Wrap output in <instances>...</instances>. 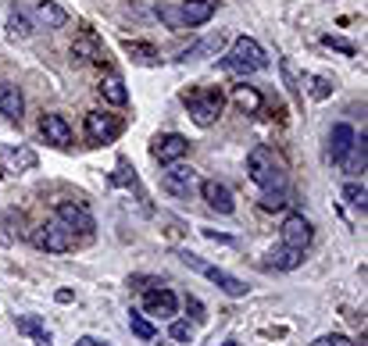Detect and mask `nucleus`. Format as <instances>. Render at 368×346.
Wrapping results in <instances>:
<instances>
[{
	"label": "nucleus",
	"instance_id": "nucleus-25",
	"mask_svg": "<svg viewBox=\"0 0 368 346\" xmlns=\"http://www.w3.org/2000/svg\"><path fill=\"white\" fill-rule=\"evenodd\" d=\"M8 36L11 39H29L32 36V22L25 18L22 8H11V15H8Z\"/></svg>",
	"mask_w": 368,
	"mask_h": 346
},
{
	"label": "nucleus",
	"instance_id": "nucleus-38",
	"mask_svg": "<svg viewBox=\"0 0 368 346\" xmlns=\"http://www.w3.org/2000/svg\"><path fill=\"white\" fill-rule=\"evenodd\" d=\"M186 307H190V314H193L197 321H204V318H207V314H204V304H200L197 297H190V300H186Z\"/></svg>",
	"mask_w": 368,
	"mask_h": 346
},
{
	"label": "nucleus",
	"instance_id": "nucleus-9",
	"mask_svg": "<svg viewBox=\"0 0 368 346\" xmlns=\"http://www.w3.org/2000/svg\"><path fill=\"white\" fill-rule=\"evenodd\" d=\"M200 197L207 200V207L219 211V214H233V211H236L233 190H229L226 183H219V179H204V183H200Z\"/></svg>",
	"mask_w": 368,
	"mask_h": 346
},
{
	"label": "nucleus",
	"instance_id": "nucleus-17",
	"mask_svg": "<svg viewBox=\"0 0 368 346\" xmlns=\"http://www.w3.org/2000/svg\"><path fill=\"white\" fill-rule=\"evenodd\" d=\"M22 111H25L22 89L15 82H0V114H8L11 122H22Z\"/></svg>",
	"mask_w": 368,
	"mask_h": 346
},
{
	"label": "nucleus",
	"instance_id": "nucleus-33",
	"mask_svg": "<svg viewBox=\"0 0 368 346\" xmlns=\"http://www.w3.org/2000/svg\"><path fill=\"white\" fill-rule=\"evenodd\" d=\"M307 93H311V100H326V97L333 93V79H329V75H314Z\"/></svg>",
	"mask_w": 368,
	"mask_h": 346
},
{
	"label": "nucleus",
	"instance_id": "nucleus-31",
	"mask_svg": "<svg viewBox=\"0 0 368 346\" xmlns=\"http://www.w3.org/2000/svg\"><path fill=\"white\" fill-rule=\"evenodd\" d=\"M157 18H161L172 32H183L186 29V22H183V11L179 8H172V4H161V8H157Z\"/></svg>",
	"mask_w": 368,
	"mask_h": 346
},
{
	"label": "nucleus",
	"instance_id": "nucleus-23",
	"mask_svg": "<svg viewBox=\"0 0 368 346\" xmlns=\"http://www.w3.org/2000/svg\"><path fill=\"white\" fill-rule=\"evenodd\" d=\"M269 264L272 268H279V271H297L300 264H304V250H293V247H279V250H272L269 254Z\"/></svg>",
	"mask_w": 368,
	"mask_h": 346
},
{
	"label": "nucleus",
	"instance_id": "nucleus-20",
	"mask_svg": "<svg viewBox=\"0 0 368 346\" xmlns=\"http://www.w3.org/2000/svg\"><path fill=\"white\" fill-rule=\"evenodd\" d=\"M36 18L47 29H65L68 25V11L61 4H54V0H39V4H36Z\"/></svg>",
	"mask_w": 368,
	"mask_h": 346
},
{
	"label": "nucleus",
	"instance_id": "nucleus-3",
	"mask_svg": "<svg viewBox=\"0 0 368 346\" xmlns=\"http://www.w3.org/2000/svg\"><path fill=\"white\" fill-rule=\"evenodd\" d=\"M176 257H179L186 268H193V271L207 275V278H211L226 297H247V282H243V278H236V275H229V271H222V268H215V264L200 261V257H197V254H190V250H179Z\"/></svg>",
	"mask_w": 368,
	"mask_h": 346
},
{
	"label": "nucleus",
	"instance_id": "nucleus-35",
	"mask_svg": "<svg viewBox=\"0 0 368 346\" xmlns=\"http://www.w3.org/2000/svg\"><path fill=\"white\" fill-rule=\"evenodd\" d=\"M168 335H172L176 342H193V325H190V321H172Z\"/></svg>",
	"mask_w": 368,
	"mask_h": 346
},
{
	"label": "nucleus",
	"instance_id": "nucleus-16",
	"mask_svg": "<svg viewBox=\"0 0 368 346\" xmlns=\"http://www.w3.org/2000/svg\"><path fill=\"white\" fill-rule=\"evenodd\" d=\"M100 57H104V47H100V39L93 32H82L72 43V61L75 65H93V61H100Z\"/></svg>",
	"mask_w": 368,
	"mask_h": 346
},
{
	"label": "nucleus",
	"instance_id": "nucleus-28",
	"mask_svg": "<svg viewBox=\"0 0 368 346\" xmlns=\"http://www.w3.org/2000/svg\"><path fill=\"white\" fill-rule=\"evenodd\" d=\"M233 100H236V107H240V111H247V114L261 111V93H257L254 86H236Z\"/></svg>",
	"mask_w": 368,
	"mask_h": 346
},
{
	"label": "nucleus",
	"instance_id": "nucleus-29",
	"mask_svg": "<svg viewBox=\"0 0 368 346\" xmlns=\"http://www.w3.org/2000/svg\"><path fill=\"white\" fill-rule=\"evenodd\" d=\"M129 328H133V335H140L143 342H150V339L157 335V328L147 321V314H143V311H129Z\"/></svg>",
	"mask_w": 368,
	"mask_h": 346
},
{
	"label": "nucleus",
	"instance_id": "nucleus-39",
	"mask_svg": "<svg viewBox=\"0 0 368 346\" xmlns=\"http://www.w3.org/2000/svg\"><path fill=\"white\" fill-rule=\"evenodd\" d=\"M75 346H108V342H100V339H93V335H79Z\"/></svg>",
	"mask_w": 368,
	"mask_h": 346
},
{
	"label": "nucleus",
	"instance_id": "nucleus-1",
	"mask_svg": "<svg viewBox=\"0 0 368 346\" xmlns=\"http://www.w3.org/2000/svg\"><path fill=\"white\" fill-rule=\"evenodd\" d=\"M247 175L254 186H261V193H286V171L269 147H254L247 154Z\"/></svg>",
	"mask_w": 368,
	"mask_h": 346
},
{
	"label": "nucleus",
	"instance_id": "nucleus-27",
	"mask_svg": "<svg viewBox=\"0 0 368 346\" xmlns=\"http://www.w3.org/2000/svg\"><path fill=\"white\" fill-rule=\"evenodd\" d=\"M364 154H368V140H364V132H361V136H354V143H350L343 164H347L350 171H364Z\"/></svg>",
	"mask_w": 368,
	"mask_h": 346
},
{
	"label": "nucleus",
	"instance_id": "nucleus-26",
	"mask_svg": "<svg viewBox=\"0 0 368 346\" xmlns=\"http://www.w3.org/2000/svg\"><path fill=\"white\" fill-rule=\"evenodd\" d=\"M125 54L133 57V61H140V65H157V61H161V57H157V47L136 43V39H125Z\"/></svg>",
	"mask_w": 368,
	"mask_h": 346
},
{
	"label": "nucleus",
	"instance_id": "nucleus-37",
	"mask_svg": "<svg viewBox=\"0 0 368 346\" xmlns=\"http://www.w3.org/2000/svg\"><path fill=\"white\" fill-rule=\"evenodd\" d=\"M311 346H354L347 335H340V332H333V335H322V339H314Z\"/></svg>",
	"mask_w": 368,
	"mask_h": 346
},
{
	"label": "nucleus",
	"instance_id": "nucleus-14",
	"mask_svg": "<svg viewBox=\"0 0 368 346\" xmlns=\"http://www.w3.org/2000/svg\"><path fill=\"white\" fill-rule=\"evenodd\" d=\"M39 132L47 136V143H54V147H68L72 143V125L61 118V114H43Z\"/></svg>",
	"mask_w": 368,
	"mask_h": 346
},
{
	"label": "nucleus",
	"instance_id": "nucleus-2",
	"mask_svg": "<svg viewBox=\"0 0 368 346\" xmlns=\"http://www.w3.org/2000/svg\"><path fill=\"white\" fill-rule=\"evenodd\" d=\"M222 68H226V72H233V75H250V72L269 68V54L261 50V43H257V39L240 36V39L229 47V54L222 57Z\"/></svg>",
	"mask_w": 368,
	"mask_h": 346
},
{
	"label": "nucleus",
	"instance_id": "nucleus-5",
	"mask_svg": "<svg viewBox=\"0 0 368 346\" xmlns=\"http://www.w3.org/2000/svg\"><path fill=\"white\" fill-rule=\"evenodd\" d=\"M222 93L219 89H207V93H193V97H186V111H190V118L200 125V129H207V125H215L219 122V114H222Z\"/></svg>",
	"mask_w": 368,
	"mask_h": 346
},
{
	"label": "nucleus",
	"instance_id": "nucleus-22",
	"mask_svg": "<svg viewBox=\"0 0 368 346\" xmlns=\"http://www.w3.org/2000/svg\"><path fill=\"white\" fill-rule=\"evenodd\" d=\"M100 97L108 100V104H115V107H125L129 104V89H125V82L118 75H104L100 79Z\"/></svg>",
	"mask_w": 368,
	"mask_h": 346
},
{
	"label": "nucleus",
	"instance_id": "nucleus-36",
	"mask_svg": "<svg viewBox=\"0 0 368 346\" xmlns=\"http://www.w3.org/2000/svg\"><path fill=\"white\" fill-rule=\"evenodd\" d=\"M290 200H286V193H261V207L265 211H283Z\"/></svg>",
	"mask_w": 368,
	"mask_h": 346
},
{
	"label": "nucleus",
	"instance_id": "nucleus-32",
	"mask_svg": "<svg viewBox=\"0 0 368 346\" xmlns=\"http://www.w3.org/2000/svg\"><path fill=\"white\" fill-rule=\"evenodd\" d=\"M279 72H283V79H286L290 93H293V97H304V86H300V79H297V68H293L290 57H283V61H279Z\"/></svg>",
	"mask_w": 368,
	"mask_h": 346
},
{
	"label": "nucleus",
	"instance_id": "nucleus-10",
	"mask_svg": "<svg viewBox=\"0 0 368 346\" xmlns=\"http://www.w3.org/2000/svg\"><path fill=\"white\" fill-rule=\"evenodd\" d=\"M311 240H314V228H311V221H307L304 214H290V218L283 221V243H286V247L307 250Z\"/></svg>",
	"mask_w": 368,
	"mask_h": 346
},
{
	"label": "nucleus",
	"instance_id": "nucleus-24",
	"mask_svg": "<svg viewBox=\"0 0 368 346\" xmlns=\"http://www.w3.org/2000/svg\"><path fill=\"white\" fill-rule=\"evenodd\" d=\"M111 183H115V186H125V190H133V193H136V200L143 204V211H150V204H147V193L140 190V179H136L133 171H129V161H118V171L111 175Z\"/></svg>",
	"mask_w": 368,
	"mask_h": 346
},
{
	"label": "nucleus",
	"instance_id": "nucleus-18",
	"mask_svg": "<svg viewBox=\"0 0 368 346\" xmlns=\"http://www.w3.org/2000/svg\"><path fill=\"white\" fill-rule=\"evenodd\" d=\"M179 11H183L186 29H193V25H204V22L215 18V0H186Z\"/></svg>",
	"mask_w": 368,
	"mask_h": 346
},
{
	"label": "nucleus",
	"instance_id": "nucleus-21",
	"mask_svg": "<svg viewBox=\"0 0 368 346\" xmlns=\"http://www.w3.org/2000/svg\"><path fill=\"white\" fill-rule=\"evenodd\" d=\"M15 325H18V332L29 335L36 346H50V332H47V325H43L36 314H22V318H15Z\"/></svg>",
	"mask_w": 368,
	"mask_h": 346
},
{
	"label": "nucleus",
	"instance_id": "nucleus-40",
	"mask_svg": "<svg viewBox=\"0 0 368 346\" xmlns=\"http://www.w3.org/2000/svg\"><path fill=\"white\" fill-rule=\"evenodd\" d=\"M219 346H240V342H219Z\"/></svg>",
	"mask_w": 368,
	"mask_h": 346
},
{
	"label": "nucleus",
	"instance_id": "nucleus-34",
	"mask_svg": "<svg viewBox=\"0 0 368 346\" xmlns=\"http://www.w3.org/2000/svg\"><path fill=\"white\" fill-rule=\"evenodd\" d=\"M322 43H326L329 50H340V54H347V57H354V54H357V47H354L350 39H343V36H322Z\"/></svg>",
	"mask_w": 368,
	"mask_h": 346
},
{
	"label": "nucleus",
	"instance_id": "nucleus-6",
	"mask_svg": "<svg viewBox=\"0 0 368 346\" xmlns=\"http://www.w3.org/2000/svg\"><path fill=\"white\" fill-rule=\"evenodd\" d=\"M168 171L161 175V190L168 193V197H179V200H186V197H193V190H197V171L193 168H186V164H165Z\"/></svg>",
	"mask_w": 368,
	"mask_h": 346
},
{
	"label": "nucleus",
	"instance_id": "nucleus-19",
	"mask_svg": "<svg viewBox=\"0 0 368 346\" xmlns=\"http://www.w3.org/2000/svg\"><path fill=\"white\" fill-rule=\"evenodd\" d=\"M350 143H354V129L350 125H333V132H329V161L333 164H343V157H347V150H350Z\"/></svg>",
	"mask_w": 368,
	"mask_h": 346
},
{
	"label": "nucleus",
	"instance_id": "nucleus-8",
	"mask_svg": "<svg viewBox=\"0 0 368 346\" xmlns=\"http://www.w3.org/2000/svg\"><path fill=\"white\" fill-rule=\"evenodd\" d=\"M122 132V122L115 114H104V111H90L86 114V140L90 143H111Z\"/></svg>",
	"mask_w": 368,
	"mask_h": 346
},
{
	"label": "nucleus",
	"instance_id": "nucleus-12",
	"mask_svg": "<svg viewBox=\"0 0 368 346\" xmlns=\"http://www.w3.org/2000/svg\"><path fill=\"white\" fill-rule=\"evenodd\" d=\"M186 154H190V140L179 136V132H168V136H161V140L154 143L157 164H176V161H183Z\"/></svg>",
	"mask_w": 368,
	"mask_h": 346
},
{
	"label": "nucleus",
	"instance_id": "nucleus-30",
	"mask_svg": "<svg viewBox=\"0 0 368 346\" xmlns=\"http://www.w3.org/2000/svg\"><path fill=\"white\" fill-rule=\"evenodd\" d=\"M343 200L364 214V207H368V190H364V183H347V186H343Z\"/></svg>",
	"mask_w": 368,
	"mask_h": 346
},
{
	"label": "nucleus",
	"instance_id": "nucleus-7",
	"mask_svg": "<svg viewBox=\"0 0 368 346\" xmlns=\"http://www.w3.org/2000/svg\"><path fill=\"white\" fill-rule=\"evenodd\" d=\"M58 221L68 228V233H79V236H93V228H97L93 214L82 204H72V200H61L58 204Z\"/></svg>",
	"mask_w": 368,
	"mask_h": 346
},
{
	"label": "nucleus",
	"instance_id": "nucleus-15",
	"mask_svg": "<svg viewBox=\"0 0 368 346\" xmlns=\"http://www.w3.org/2000/svg\"><path fill=\"white\" fill-rule=\"evenodd\" d=\"M222 47H226V36H222V32H215V36H207V39H200V43L186 47V50L179 54V61H204V57H219V54H222Z\"/></svg>",
	"mask_w": 368,
	"mask_h": 346
},
{
	"label": "nucleus",
	"instance_id": "nucleus-13",
	"mask_svg": "<svg viewBox=\"0 0 368 346\" xmlns=\"http://www.w3.org/2000/svg\"><path fill=\"white\" fill-rule=\"evenodd\" d=\"M0 164H4V171H11V175H22V171H32L39 164V157L29 147H8L0 154Z\"/></svg>",
	"mask_w": 368,
	"mask_h": 346
},
{
	"label": "nucleus",
	"instance_id": "nucleus-4",
	"mask_svg": "<svg viewBox=\"0 0 368 346\" xmlns=\"http://www.w3.org/2000/svg\"><path fill=\"white\" fill-rule=\"evenodd\" d=\"M32 247L47 250V254H68L75 247V240H72V233L61 221H47V225L32 228Z\"/></svg>",
	"mask_w": 368,
	"mask_h": 346
},
{
	"label": "nucleus",
	"instance_id": "nucleus-11",
	"mask_svg": "<svg viewBox=\"0 0 368 346\" xmlns=\"http://www.w3.org/2000/svg\"><path fill=\"white\" fill-rule=\"evenodd\" d=\"M176 311H179V300H176V293L172 290H147L143 293V314H154V318H176Z\"/></svg>",
	"mask_w": 368,
	"mask_h": 346
}]
</instances>
